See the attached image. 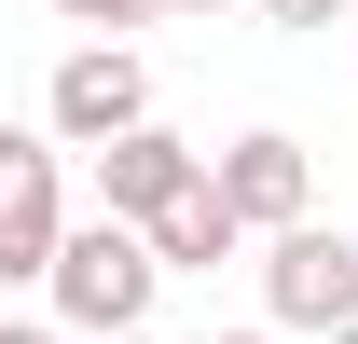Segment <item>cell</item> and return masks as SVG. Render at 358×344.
Returning <instances> with one entry per match:
<instances>
[{"mask_svg":"<svg viewBox=\"0 0 358 344\" xmlns=\"http://www.w3.org/2000/svg\"><path fill=\"white\" fill-rule=\"evenodd\" d=\"M152 289H166V261H152L138 220H69V234H55V275H42L55 331H83V344L152 331Z\"/></svg>","mask_w":358,"mask_h":344,"instance_id":"cell-1","label":"cell"},{"mask_svg":"<svg viewBox=\"0 0 358 344\" xmlns=\"http://www.w3.org/2000/svg\"><path fill=\"white\" fill-rule=\"evenodd\" d=\"M262 317L303 331V344L358 331V234H345V220H289V234H262Z\"/></svg>","mask_w":358,"mask_h":344,"instance_id":"cell-2","label":"cell"},{"mask_svg":"<svg viewBox=\"0 0 358 344\" xmlns=\"http://www.w3.org/2000/svg\"><path fill=\"white\" fill-rule=\"evenodd\" d=\"M124 124H152V55L138 42H69L55 55V96H42V138L55 152H110Z\"/></svg>","mask_w":358,"mask_h":344,"instance_id":"cell-3","label":"cell"},{"mask_svg":"<svg viewBox=\"0 0 358 344\" xmlns=\"http://www.w3.org/2000/svg\"><path fill=\"white\" fill-rule=\"evenodd\" d=\"M55 234H69V179H55L42 124H0V289H42Z\"/></svg>","mask_w":358,"mask_h":344,"instance_id":"cell-4","label":"cell"},{"mask_svg":"<svg viewBox=\"0 0 358 344\" xmlns=\"http://www.w3.org/2000/svg\"><path fill=\"white\" fill-rule=\"evenodd\" d=\"M207 179H221V207H234V234H248V248H262V234H289V220H317V166H303V138H289V124L221 138V152H207Z\"/></svg>","mask_w":358,"mask_h":344,"instance_id":"cell-5","label":"cell"},{"mask_svg":"<svg viewBox=\"0 0 358 344\" xmlns=\"http://www.w3.org/2000/svg\"><path fill=\"white\" fill-rule=\"evenodd\" d=\"M193 166H207L193 138H166V124H124L110 152H96V220H152V207H166Z\"/></svg>","mask_w":358,"mask_h":344,"instance_id":"cell-6","label":"cell"},{"mask_svg":"<svg viewBox=\"0 0 358 344\" xmlns=\"http://www.w3.org/2000/svg\"><path fill=\"white\" fill-rule=\"evenodd\" d=\"M138 234H152V261H166V275H221V261L248 248V234H234V207H221V179H207V166L179 179V193H166L152 220H138Z\"/></svg>","mask_w":358,"mask_h":344,"instance_id":"cell-7","label":"cell"},{"mask_svg":"<svg viewBox=\"0 0 358 344\" xmlns=\"http://www.w3.org/2000/svg\"><path fill=\"white\" fill-rule=\"evenodd\" d=\"M55 14H69V28H96V42H124V28L152 14V0H55Z\"/></svg>","mask_w":358,"mask_h":344,"instance_id":"cell-8","label":"cell"},{"mask_svg":"<svg viewBox=\"0 0 358 344\" xmlns=\"http://www.w3.org/2000/svg\"><path fill=\"white\" fill-rule=\"evenodd\" d=\"M275 28H331V14H345V0H262Z\"/></svg>","mask_w":358,"mask_h":344,"instance_id":"cell-9","label":"cell"},{"mask_svg":"<svg viewBox=\"0 0 358 344\" xmlns=\"http://www.w3.org/2000/svg\"><path fill=\"white\" fill-rule=\"evenodd\" d=\"M0 344H69V331H55V317H0Z\"/></svg>","mask_w":358,"mask_h":344,"instance_id":"cell-10","label":"cell"},{"mask_svg":"<svg viewBox=\"0 0 358 344\" xmlns=\"http://www.w3.org/2000/svg\"><path fill=\"white\" fill-rule=\"evenodd\" d=\"M152 14H221V0H152Z\"/></svg>","mask_w":358,"mask_h":344,"instance_id":"cell-11","label":"cell"},{"mask_svg":"<svg viewBox=\"0 0 358 344\" xmlns=\"http://www.w3.org/2000/svg\"><path fill=\"white\" fill-rule=\"evenodd\" d=\"M221 344H289V331H221Z\"/></svg>","mask_w":358,"mask_h":344,"instance_id":"cell-12","label":"cell"},{"mask_svg":"<svg viewBox=\"0 0 358 344\" xmlns=\"http://www.w3.org/2000/svg\"><path fill=\"white\" fill-rule=\"evenodd\" d=\"M110 344H166V331H110Z\"/></svg>","mask_w":358,"mask_h":344,"instance_id":"cell-13","label":"cell"},{"mask_svg":"<svg viewBox=\"0 0 358 344\" xmlns=\"http://www.w3.org/2000/svg\"><path fill=\"white\" fill-rule=\"evenodd\" d=\"M331 344H358V331H331Z\"/></svg>","mask_w":358,"mask_h":344,"instance_id":"cell-14","label":"cell"},{"mask_svg":"<svg viewBox=\"0 0 358 344\" xmlns=\"http://www.w3.org/2000/svg\"><path fill=\"white\" fill-rule=\"evenodd\" d=\"M345 14H358V0H345Z\"/></svg>","mask_w":358,"mask_h":344,"instance_id":"cell-15","label":"cell"}]
</instances>
